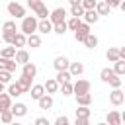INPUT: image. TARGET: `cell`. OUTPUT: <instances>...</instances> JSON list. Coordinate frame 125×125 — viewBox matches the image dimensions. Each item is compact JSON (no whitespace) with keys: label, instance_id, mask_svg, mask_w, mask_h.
<instances>
[{"label":"cell","instance_id":"cell-1","mask_svg":"<svg viewBox=\"0 0 125 125\" xmlns=\"http://www.w3.org/2000/svg\"><path fill=\"white\" fill-rule=\"evenodd\" d=\"M20 31H21L23 35L35 33V31H37V18H35V16H23V18H21Z\"/></svg>","mask_w":125,"mask_h":125},{"label":"cell","instance_id":"cell-2","mask_svg":"<svg viewBox=\"0 0 125 125\" xmlns=\"http://www.w3.org/2000/svg\"><path fill=\"white\" fill-rule=\"evenodd\" d=\"M90 88H92V84H90L88 80L78 78V80L72 84V94H74V96H78V94H86V92H90Z\"/></svg>","mask_w":125,"mask_h":125},{"label":"cell","instance_id":"cell-3","mask_svg":"<svg viewBox=\"0 0 125 125\" xmlns=\"http://www.w3.org/2000/svg\"><path fill=\"white\" fill-rule=\"evenodd\" d=\"M90 33V23H86V21H80L78 23V27L74 29V39L78 41V43H82L84 41V37Z\"/></svg>","mask_w":125,"mask_h":125},{"label":"cell","instance_id":"cell-4","mask_svg":"<svg viewBox=\"0 0 125 125\" xmlns=\"http://www.w3.org/2000/svg\"><path fill=\"white\" fill-rule=\"evenodd\" d=\"M109 102H111V105H115V107L123 105V102H125V94H123V90H121V88H113L111 94H109Z\"/></svg>","mask_w":125,"mask_h":125},{"label":"cell","instance_id":"cell-5","mask_svg":"<svg viewBox=\"0 0 125 125\" xmlns=\"http://www.w3.org/2000/svg\"><path fill=\"white\" fill-rule=\"evenodd\" d=\"M8 14L21 20V18L25 16V8H23L21 4H18V2H10V4H8Z\"/></svg>","mask_w":125,"mask_h":125},{"label":"cell","instance_id":"cell-6","mask_svg":"<svg viewBox=\"0 0 125 125\" xmlns=\"http://www.w3.org/2000/svg\"><path fill=\"white\" fill-rule=\"evenodd\" d=\"M64 18H66V10H64V8H55V10L49 12V21H51V23L64 21Z\"/></svg>","mask_w":125,"mask_h":125},{"label":"cell","instance_id":"cell-7","mask_svg":"<svg viewBox=\"0 0 125 125\" xmlns=\"http://www.w3.org/2000/svg\"><path fill=\"white\" fill-rule=\"evenodd\" d=\"M16 82H18V86L21 88V94H27L29 88H31L33 78H29V76H25V74H20V78H16Z\"/></svg>","mask_w":125,"mask_h":125},{"label":"cell","instance_id":"cell-8","mask_svg":"<svg viewBox=\"0 0 125 125\" xmlns=\"http://www.w3.org/2000/svg\"><path fill=\"white\" fill-rule=\"evenodd\" d=\"M18 68V62L14 59H8V57H0V70H10V72H16Z\"/></svg>","mask_w":125,"mask_h":125},{"label":"cell","instance_id":"cell-9","mask_svg":"<svg viewBox=\"0 0 125 125\" xmlns=\"http://www.w3.org/2000/svg\"><path fill=\"white\" fill-rule=\"evenodd\" d=\"M68 72H70V76L72 78H76V76H82L84 74V64L82 62H68Z\"/></svg>","mask_w":125,"mask_h":125},{"label":"cell","instance_id":"cell-10","mask_svg":"<svg viewBox=\"0 0 125 125\" xmlns=\"http://www.w3.org/2000/svg\"><path fill=\"white\" fill-rule=\"evenodd\" d=\"M37 105H39V109H51V107H53V96L45 92V94L37 100Z\"/></svg>","mask_w":125,"mask_h":125},{"label":"cell","instance_id":"cell-11","mask_svg":"<svg viewBox=\"0 0 125 125\" xmlns=\"http://www.w3.org/2000/svg\"><path fill=\"white\" fill-rule=\"evenodd\" d=\"M10 111L14 113V117H23L27 113V105L21 104V102H16L14 105H10Z\"/></svg>","mask_w":125,"mask_h":125},{"label":"cell","instance_id":"cell-12","mask_svg":"<svg viewBox=\"0 0 125 125\" xmlns=\"http://www.w3.org/2000/svg\"><path fill=\"white\" fill-rule=\"evenodd\" d=\"M37 31H39V33H51V31H53V23L49 21V18L37 20Z\"/></svg>","mask_w":125,"mask_h":125},{"label":"cell","instance_id":"cell-13","mask_svg":"<svg viewBox=\"0 0 125 125\" xmlns=\"http://www.w3.org/2000/svg\"><path fill=\"white\" fill-rule=\"evenodd\" d=\"M68 59L64 57V55H59V57H55L53 59V66H55V70H64V68H68Z\"/></svg>","mask_w":125,"mask_h":125},{"label":"cell","instance_id":"cell-14","mask_svg":"<svg viewBox=\"0 0 125 125\" xmlns=\"http://www.w3.org/2000/svg\"><path fill=\"white\" fill-rule=\"evenodd\" d=\"M21 74H25V76H29V78H35V74H37V66L33 64V62H23L21 64Z\"/></svg>","mask_w":125,"mask_h":125},{"label":"cell","instance_id":"cell-15","mask_svg":"<svg viewBox=\"0 0 125 125\" xmlns=\"http://www.w3.org/2000/svg\"><path fill=\"white\" fill-rule=\"evenodd\" d=\"M27 94L37 102V100L45 94V88H43V84H31V88H29V92H27Z\"/></svg>","mask_w":125,"mask_h":125},{"label":"cell","instance_id":"cell-16","mask_svg":"<svg viewBox=\"0 0 125 125\" xmlns=\"http://www.w3.org/2000/svg\"><path fill=\"white\" fill-rule=\"evenodd\" d=\"M82 18H84V21H86V23H90V25H92V23H96V21L100 20V16H98V12H96L94 8H92V10H84Z\"/></svg>","mask_w":125,"mask_h":125},{"label":"cell","instance_id":"cell-17","mask_svg":"<svg viewBox=\"0 0 125 125\" xmlns=\"http://www.w3.org/2000/svg\"><path fill=\"white\" fill-rule=\"evenodd\" d=\"M25 45L37 49V47H41V37L37 33H29V35H25Z\"/></svg>","mask_w":125,"mask_h":125},{"label":"cell","instance_id":"cell-18","mask_svg":"<svg viewBox=\"0 0 125 125\" xmlns=\"http://www.w3.org/2000/svg\"><path fill=\"white\" fill-rule=\"evenodd\" d=\"M14 61L18 62V64H23V62H27L29 61V53L21 47V49H16V55H14Z\"/></svg>","mask_w":125,"mask_h":125},{"label":"cell","instance_id":"cell-19","mask_svg":"<svg viewBox=\"0 0 125 125\" xmlns=\"http://www.w3.org/2000/svg\"><path fill=\"white\" fill-rule=\"evenodd\" d=\"M43 88H45L47 94H57V92H59V82H57L55 78H47L45 84H43Z\"/></svg>","mask_w":125,"mask_h":125},{"label":"cell","instance_id":"cell-20","mask_svg":"<svg viewBox=\"0 0 125 125\" xmlns=\"http://www.w3.org/2000/svg\"><path fill=\"white\" fill-rule=\"evenodd\" d=\"M94 10L98 12V16H109V12H111V8L107 6V2H105V0L96 2V8H94Z\"/></svg>","mask_w":125,"mask_h":125},{"label":"cell","instance_id":"cell-21","mask_svg":"<svg viewBox=\"0 0 125 125\" xmlns=\"http://www.w3.org/2000/svg\"><path fill=\"white\" fill-rule=\"evenodd\" d=\"M12 45H14L16 49L25 47V35H23L21 31H16V33H14V37H12Z\"/></svg>","mask_w":125,"mask_h":125},{"label":"cell","instance_id":"cell-22","mask_svg":"<svg viewBox=\"0 0 125 125\" xmlns=\"http://www.w3.org/2000/svg\"><path fill=\"white\" fill-rule=\"evenodd\" d=\"M10 105H12L10 94H8V92H0V111H2V109H10Z\"/></svg>","mask_w":125,"mask_h":125},{"label":"cell","instance_id":"cell-23","mask_svg":"<svg viewBox=\"0 0 125 125\" xmlns=\"http://www.w3.org/2000/svg\"><path fill=\"white\" fill-rule=\"evenodd\" d=\"M82 43H84L88 49H96V47H98V37H96V35L90 31V33L84 37V41H82Z\"/></svg>","mask_w":125,"mask_h":125},{"label":"cell","instance_id":"cell-24","mask_svg":"<svg viewBox=\"0 0 125 125\" xmlns=\"http://www.w3.org/2000/svg\"><path fill=\"white\" fill-rule=\"evenodd\" d=\"M113 76H117V74L113 72V68H102V70H100V80H102V82H105V84H107Z\"/></svg>","mask_w":125,"mask_h":125},{"label":"cell","instance_id":"cell-25","mask_svg":"<svg viewBox=\"0 0 125 125\" xmlns=\"http://www.w3.org/2000/svg\"><path fill=\"white\" fill-rule=\"evenodd\" d=\"M8 94H10V98L21 96V88L18 86V82H8Z\"/></svg>","mask_w":125,"mask_h":125},{"label":"cell","instance_id":"cell-26","mask_svg":"<svg viewBox=\"0 0 125 125\" xmlns=\"http://www.w3.org/2000/svg\"><path fill=\"white\" fill-rule=\"evenodd\" d=\"M76 104H78V105H90V104H92V94H90V92L78 94V96H76Z\"/></svg>","mask_w":125,"mask_h":125},{"label":"cell","instance_id":"cell-27","mask_svg":"<svg viewBox=\"0 0 125 125\" xmlns=\"http://www.w3.org/2000/svg\"><path fill=\"white\" fill-rule=\"evenodd\" d=\"M105 121H107L109 125H121V113H117V111H109L107 117H105Z\"/></svg>","mask_w":125,"mask_h":125},{"label":"cell","instance_id":"cell-28","mask_svg":"<svg viewBox=\"0 0 125 125\" xmlns=\"http://www.w3.org/2000/svg\"><path fill=\"white\" fill-rule=\"evenodd\" d=\"M16 31H18V27H16L14 20H8V21L2 23V33H16Z\"/></svg>","mask_w":125,"mask_h":125},{"label":"cell","instance_id":"cell-29","mask_svg":"<svg viewBox=\"0 0 125 125\" xmlns=\"http://www.w3.org/2000/svg\"><path fill=\"white\" fill-rule=\"evenodd\" d=\"M105 59H107L109 62H115V61L119 59V49H117V47H109V49L105 51Z\"/></svg>","mask_w":125,"mask_h":125},{"label":"cell","instance_id":"cell-30","mask_svg":"<svg viewBox=\"0 0 125 125\" xmlns=\"http://www.w3.org/2000/svg\"><path fill=\"white\" fill-rule=\"evenodd\" d=\"M113 72L119 74V76L125 74V59H117V61L113 62Z\"/></svg>","mask_w":125,"mask_h":125},{"label":"cell","instance_id":"cell-31","mask_svg":"<svg viewBox=\"0 0 125 125\" xmlns=\"http://www.w3.org/2000/svg\"><path fill=\"white\" fill-rule=\"evenodd\" d=\"M72 76H70V72H68V68H64V70H57V76H55V80L61 84V82H66V80H70Z\"/></svg>","mask_w":125,"mask_h":125},{"label":"cell","instance_id":"cell-32","mask_svg":"<svg viewBox=\"0 0 125 125\" xmlns=\"http://www.w3.org/2000/svg\"><path fill=\"white\" fill-rule=\"evenodd\" d=\"M66 29H68V27H66V20H64V21H59V23H53V31H55L57 35H64Z\"/></svg>","mask_w":125,"mask_h":125},{"label":"cell","instance_id":"cell-33","mask_svg":"<svg viewBox=\"0 0 125 125\" xmlns=\"http://www.w3.org/2000/svg\"><path fill=\"white\" fill-rule=\"evenodd\" d=\"M16 55V47L10 45V47H0V57H8V59H14Z\"/></svg>","mask_w":125,"mask_h":125},{"label":"cell","instance_id":"cell-34","mask_svg":"<svg viewBox=\"0 0 125 125\" xmlns=\"http://www.w3.org/2000/svg\"><path fill=\"white\" fill-rule=\"evenodd\" d=\"M59 90L62 92V96H70V94H72V82H70V80L61 82V84H59Z\"/></svg>","mask_w":125,"mask_h":125},{"label":"cell","instance_id":"cell-35","mask_svg":"<svg viewBox=\"0 0 125 125\" xmlns=\"http://www.w3.org/2000/svg\"><path fill=\"white\" fill-rule=\"evenodd\" d=\"M49 12H51V10H49V8H47V6L43 4V6H39V8L35 10V18H37V20H43V18H49Z\"/></svg>","mask_w":125,"mask_h":125},{"label":"cell","instance_id":"cell-36","mask_svg":"<svg viewBox=\"0 0 125 125\" xmlns=\"http://www.w3.org/2000/svg\"><path fill=\"white\" fill-rule=\"evenodd\" d=\"M0 121H2V123H12V121H14V113H12L10 109H2V111H0Z\"/></svg>","mask_w":125,"mask_h":125},{"label":"cell","instance_id":"cell-37","mask_svg":"<svg viewBox=\"0 0 125 125\" xmlns=\"http://www.w3.org/2000/svg\"><path fill=\"white\" fill-rule=\"evenodd\" d=\"M82 14H84V8H82V4H70V16L82 18Z\"/></svg>","mask_w":125,"mask_h":125},{"label":"cell","instance_id":"cell-38","mask_svg":"<svg viewBox=\"0 0 125 125\" xmlns=\"http://www.w3.org/2000/svg\"><path fill=\"white\" fill-rule=\"evenodd\" d=\"M80 21H82L80 18H76V16H72V18H70V20L66 21V27H68L70 31H74V29L78 27V23H80Z\"/></svg>","mask_w":125,"mask_h":125},{"label":"cell","instance_id":"cell-39","mask_svg":"<svg viewBox=\"0 0 125 125\" xmlns=\"http://www.w3.org/2000/svg\"><path fill=\"white\" fill-rule=\"evenodd\" d=\"M76 117H90V107H88V105H78Z\"/></svg>","mask_w":125,"mask_h":125},{"label":"cell","instance_id":"cell-40","mask_svg":"<svg viewBox=\"0 0 125 125\" xmlns=\"http://www.w3.org/2000/svg\"><path fill=\"white\" fill-rule=\"evenodd\" d=\"M12 74H14V72H10V70H0V82H2V84L12 82Z\"/></svg>","mask_w":125,"mask_h":125},{"label":"cell","instance_id":"cell-41","mask_svg":"<svg viewBox=\"0 0 125 125\" xmlns=\"http://www.w3.org/2000/svg\"><path fill=\"white\" fill-rule=\"evenodd\" d=\"M107 84H109L111 88H121V84H123V80H121V76L117 74V76H113V78H111V80H109Z\"/></svg>","mask_w":125,"mask_h":125},{"label":"cell","instance_id":"cell-42","mask_svg":"<svg viewBox=\"0 0 125 125\" xmlns=\"http://www.w3.org/2000/svg\"><path fill=\"white\" fill-rule=\"evenodd\" d=\"M96 2H98V0H82L80 4H82L84 10H92V8H96Z\"/></svg>","mask_w":125,"mask_h":125},{"label":"cell","instance_id":"cell-43","mask_svg":"<svg viewBox=\"0 0 125 125\" xmlns=\"http://www.w3.org/2000/svg\"><path fill=\"white\" fill-rule=\"evenodd\" d=\"M27 6H29L33 12H35L39 6H43V0H27Z\"/></svg>","mask_w":125,"mask_h":125},{"label":"cell","instance_id":"cell-44","mask_svg":"<svg viewBox=\"0 0 125 125\" xmlns=\"http://www.w3.org/2000/svg\"><path fill=\"white\" fill-rule=\"evenodd\" d=\"M70 121H68V117H64V115H59L57 119H55V125H68Z\"/></svg>","mask_w":125,"mask_h":125},{"label":"cell","instance_id":"cell-45","mask_svg":"<svg viewBox=\"0 0 125 125\" xmlns=\"http://www.w3.org/2000/svg\"><path fill=\"white\" fill-rule=\"evenodd\" d=\"M88 121H90V117H76L74 119L76 125H88Z\"/></svg>","mask_w":125,"mask_h":125},{"label":"cell","instance_id":"cell-46","mask_svg":"<svg viewBox=\"0 0 125 125\" xmlns=\"http://www.w3.org/2000/svg\"><path fill=\"white\" fill-rule=\"evenodd\" d=\"M107 2V6L113 10V8H119V4H121V0H105Z\"/></svg>","mask_w":125,"mask_h":125},{"label":"cell","instance_id":"cell-47","mask_svg":"<svg viewBox=\"0 0 125 125\" xmlns=\"http://www.w3.org/2000/svg\"><path fill=\"white\" fill-rule=\"evenodd\" d=\"M35 125H49V119L47 117H37L35 119Z\"/></svg>","mask_w":125,"mask_h":125},{"label":"cell","instance_id":"cell-48","mask_svg":"<svg viewBox=\"0 0 125 125\" xmlns=\"http://www.w3.org/2000/svg\"><path fill=\"white\" fill-rule=\"evenodd\" d=\"M119 59H125V47H119Z\"/></svg>","mask_w":125,"mask_h":125},{"label":"cell","instance_id":"cell-49","mask_svg":"<svg viewBox=\"0 0 125 125\" xmlns=\"http://www.w3.org/2000/svg\"><path fill=\"white\" fill-rule=\"evenodd\" d=\"M68 2H70V4H80L82 0H68Z\"/></svg>","mask_w":125,"mask_h":125},{"label":"cell","instance_id":"cell-50","mask_svg":"<svg viewBox=\"0 0 125 125\" xmlns=\"http://www.w3.org/2000/svg\"><path fill=\"white\" fill-rule=\"evenodd\" d=\"M4 86H6V84H2V82H0V92H4Z\"/></svg>","mask_w":125,"mask_h":125}]
</instances>
